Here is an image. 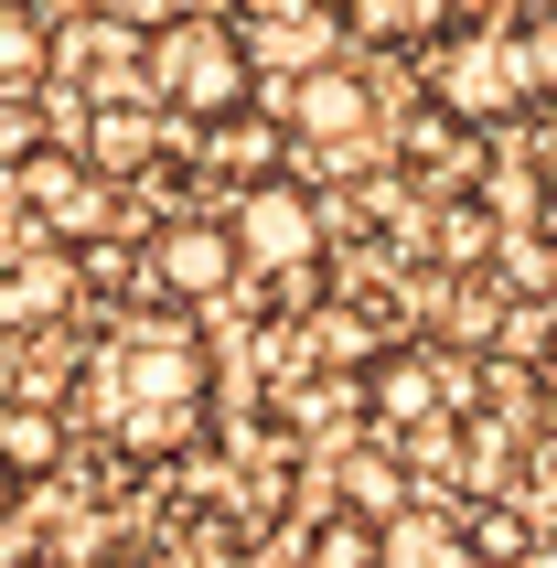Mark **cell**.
I'll return each mask as SVG.
<instances>
[{
    "label": "cell",
    "mask_w": 557,
    "mask_h": 568,
    "mask_svg": "<svg viewBox=\"0 0 557 568\" xmlns=\"http://www.w3.org/2000/svg\"><path fill=\"white\" fill-rule=\"evenodd\" d=\"M54 75V22L32 0H0V87H43Z\"/></svg>",
    "instance_id": "cell-11"
},
{
    "label": "cell",
    "mask_w": 557,
    "mask_h": 568,
    "mask_svg": "<svg viewBox=\"0 0 557 568\" xmlns=\"http://www.w3.org/2000/svg\"><path fill=\"white\" fill-rule=\"evenodd\" d=\"M225 225H236V257H247L257 280H290V268H311V257H322V204H311L301 172L247 183L236 204H225Z\"/></svg>",
    "instance_id": "cell-4"
},
{
    "label": "cell",
    "mask_w": 557,
    "mask_h": 568,
    "mask_svg": "<svg viewBox=\"0 0 557 568\" xmlns=\"http://www.w3.org/2000/svg\"><path fill=\"white\" fill-rule=\"evenodd\" d=\"M22 204L43 215V236H54V247H75V236L97 225V204H108V183H97L87 161H75V140H64V151L43 140V151L22 161Z\"/></svg>",
    "instance_id": "cell-8"
},
{
    "label": "cell",
    "mask_w": 557,
    "mask_h": 568,
    "mask_svg": "<svg viewBox=\"0 0 557 568\" xmlns=\"http://www.w3.org/2000/svg\"><path fill=\"white\" fill-rule=\"evenodd\" d=\"M64 301H75V257L64 247H43L32 268L0 280V322H43V312H64Z\"/></svg>",
    "instance_id": "cell-12"
},
{
    "label": "cell",
    "mask_w": 557,
    "mask_h": 568,
    "mask_svg": "<svg viewBox=\"0 0 557 568\" xmlns=\"http://www.w3.org/2000/svg\"><path fill=\"white\" fill-rule=\"evenodd\" d=\"M483 568H526V558H483Z\"/></svg>",
    "instance_id": "cell-18"
},
{
    "label": "cell",
    "mask_w": 557,
    "mask_h": 568,
    "mask_svg": "<svg viewBox=\"0 0 557 568\" xmlns=\"http://www.w3.org/2000/svg\"><path fill=\"white\" fill-rule=\"evenodd\" d=\"M54 450H64V429H54L43 408H0V483L54 473Z\"/></svg>",
    "instance_id": "cell-13"
},
{
    "label": "cell",
    "mask_w": 557,
    "mask_h": 568,
    "mask_svg": "<svg viewBox=\"0 0 557 568\" xmlns=\"http://www.w3.org/2000/svg\"><path fill=\"white\" fill-rule=\"evenodd\" d=\"M418 75H429V108L450 129H483V119H515V108H536L557 87V43L536 22H462L418 54Z\"/></svg>",
    "instance_id": "cell-2"
},
{
    "label": "cell",
    "mask_w": 557,
    "mask_h": 568,
    "mask_svg": "<svg viewBox=\"0 0 557 568\" xmlns=\"http://www.w3.org/2000/svg\"><path fill=\"white\" fill-rule=\"evenodd\" d=\"M354 22L365 32H429V11L418 0H354Z\"/></svg>",
    "instance_id": "cell-16"
},
{
    "label": "cell",
    "mask_w": 557,
    "mask_h": 568,
    "mask_svg": "<svg viewBox=\"0 0 557 568\" xmlns=\"http://www.w3.org/2000/svg\"><path fill=\"white\" fill-rule=\"evenodd\" d=\"M290 140L322 151V161H375V87L354 64H311L301 108H290Z\"/></svg>",
    "instance_id": "cell-6"
},
{
    "label": "cell",
    "mask_w": 557,
    "mask_h": 568,
    "mask_svg": "<svg viewBox=\"0 0 557 568\" xmlns=\"http://www.w3.org/2000/svg\"><path fill=\"white\" fill-rule=\"evenodd\" d=\"M375 568H472V537L439 526V515H418V505H397L375 526Z\"/></svg>",
    "instance_id": "cell-10"
},
{
    "label": "cell",
    "mask_w": 557,
    "mask_h": 568,
    "mask_svg": "<svg viewBox=\"0 0 557 568\" xmlns=\"http://www.w3.org/2000/svg\"><path fill=\"white\" fill-rule=\"evenodd\" d=\"M236 268H247V257H236V225H225V215H172V225L151 236V290H161V312L215 301Z\"/></svg>",
    "instance_id": "cell-5"
},
{
    "label": "cell",
    "mask_w": 557,
    "mask_h": 568,
    "mask_svg": "<svg viewBox=\"0 0 557 568\" xmlns=\"http://www.w3.org/2000/svg\"><path fill=\"white\" fill-rule=\"evenodd\" d=\"M75 161H87L97 183H140V172H161V161H172V108H161V97H108V108H87Z\"/></svg>",
    "instance_id": "cell-7"
},
{
    "label": "cell",
    "mask_w": 557,
    "mask_h": 568,
    "mask_svg": "<svg viewBox=\"0 0 557 568\" xmlns=\"http://www.w3.org/2000/svg\"><path fill=\"white\" fill-rule=\"evenodd\" d=\"M204 397H215V365H204V344H193L183 312H129L97 333L87 354V418L108 429V440L129 450V462H172V450L204 429Z\"/></svg>",
    "instance_id": "cell-1"
},
{
    "label": "cell",
    "mask_w": 557,
    "mask_h": 568,
    "mask_svg": "<svg viewBox=\"0 0 557 568\" xmlns=\"http://www.w3.org/2000/svg\"><path fill=\"white\" fill-rule=\"evenodd\" d=\"M151 97L172 108V119H247L257 97V43L247 22H225V11H172V22H151Z\"/></svg>",
    "instance_id": "cell-3"
},
{
    "label": "cell",
    "mask_w": 557,
    "mask_h": 568,
    "mask_svg": "<svg viewBox=\"0 0 557 568\" xmlns=\"http://www.w3.org/2000/svg\"><path fill=\"white\" fill-rule=\"evenodd\" d=\"M311 558H322V568H375V526H365V515H343V526L311 537Z\"/></svg>",
    "instance_id": "cell-15"
},
{
    "label": "cell",
    "mask_w": 557,
    "mask_h": 568,
    "mask_svg": "<svg viewBox=\"0 0 557 568\" xmlns=\"http://www.w3.org/2000/svg\"><path fill=\"white\" fill-rule=\"evenodd\" d=\"M450 386H462V365H450V354H386V365H375L365 376V397H375V418H386V429H418V418H439L450 408Z\"/></svg>",
    "instance_id": "cell-9"
},
{
    "label": "cell",
    "mask_w": 557,
    "mask_h": 568,
    "mask_svg": "<svg viewBox=\"0 0 557 568\" xmlns=\"http://www.w3.org/2000/svg\"><path fill=\"white\" fill-rule=\"evenodd\" d=\"M536 386H547V397H557V333H547V354H536Z\"/></svg>",
    "instance_id": "cell-17"
},
{
    "label": "cell",
    "mask_w": 557,
    "mask_h": 568,
    "mask_svg": "<svg viewBox=\"0 0 557 568\" xmlns=\"http://www.w3.org/2000/svg\"><path fill=\"white\" fill-rule=\"evenodd\" d=\"M204 161H215V172H236V193H247V183H269V172H278V129L269 119H215V140H204Z\"/></svg>",
    "instance_id": "cell-14"
}]
</instances>
